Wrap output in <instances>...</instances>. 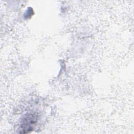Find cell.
<instances>
[{
    "label": "cell",
    "mask_w": 134,
    "mask_h": 134,
    "mask_svg": "<svg viewBox=\"0 0 134 134\" xmlns=\"http://www.w3.org/2000/svg\"><path fill=\"white\" fill-rule=\"evenodd\" d=\"M37 121V116L32 114H27L23 119L20 125V133H27L34 128Z\"/></svg>",
    "instance_id": "cell-1"
}]
</instances>
